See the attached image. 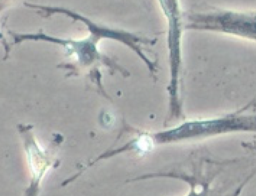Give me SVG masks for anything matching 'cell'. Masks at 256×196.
Instances as JSON below:
<instances>
[{
    "instance_id": "cell-5",
    "label": "cell",
    "mask_w": 256,
    "mask_h": 196,
    "mask_svg": "<svg viewBox=\"0 0 256 196\" xmlns=\"http://www.w3.org/2000/svg\"><path fill=\"white\" fill-rule=\"evenodd\" d=\"M19 135L22 139L23 148L29 168V185L25 189L24 196H39L42 181L46 174L59 165L55 153L44 148L36 138L31 124H18Z\"/></svg>"
},
{
    "instance_id": "cell-7",
    "label": "cell",
    "mask_w": 256,
    "mask_h": 196,
    "mask_svg": "<svg viewBox=\"0 0 256 196\" xmlns=\"http://www.w3.org/2000/svg\"><path fill=\"white\" fill-rule=\"evenodd\" d=\"M241 145L249 150H252L254 152H256V144L255 143H250V142H242Z\"/></svg>"
},
{
    "instance_id": "cell-2",
    "label": "cell",
    "mask_w": 256,
    "mask_h": 196,
    "mask_svg": "<svg viewBox=\"0 0 256 196\" xmlns=\"http://www.w3.org/2000/svg\"><path fill=\"white\" fill-rule=\"evenodd\" d=\"M256 105L254 98L243 107L222 115L182 121L174 126L156 131L134 130L136 135L123 145L110 148L86 164L89 169L98 162L128 152L143 154L160 145L199 141L232 133L256 134V113L248 110Z\"/></svg>"
},
{
    "instance_id": "cell-3",
    "label": "cell",
    "mask_w": 256,
    "mask_h": 196,
    "mask_svg": "<svg viewBox=\"0 0 256 196\" xmlns=\"http://www.w3.org/2000/svg\"><path fill=\"white\" fill-rule=\"evenodd\" d=\"M162 11L167 20V50L169 63V96L168 120L179 119L183 116L181 98V81L183 67L182 37L185 28L178 0H159Z\"/></svg>"
},
{
    "instance_id": "cell-1",
    "label": "cell",
    "mask_w": 256,
    "mask_h": 196,
    "mask_svg": "<svg viewBox=\"0 0 256 196\" xmlns=\"http://www.w3.org/2000/svg\"><path fill=\"white\" fill-rule=\"evenodd\" d=\"M27 6L43 12V16H49L51 14L61 13L65 14L70 18L77 21L83 22L89 30L88 36L84 38H61L48 35L43 32L38 33H14L9 32L12 37V44H19L25 41H43L48 43H53L60 45L64 48L65 55L71 58V61L66 63H61L58 65L59 68L66 69L68 75H78L79 73L88 72L90 75L95 74L98 88H100L107 98L109 96L105 93L102 87L101 80V66L120 72L122 75L128 76L129 73L123 67L118 65L116 61L109 56L101 53L98 49V43L102 39H111L121 42L133 50L137 56L145 63L150 74L155 76L158 72L157 62L152 60L145 52L143 48L144 45H153L156 43V39H151L143 36L133 34L124 30L110 28L105 25L94 22L93 20L66 8L52 7V6H42V5H32L27 4Z\"/></svg>"
},
{
    "instance_id": "cell-4",
    "label": "cell",
    "mask_w": 256,
    "mask_h": 196,
    "mask_svg": "<svg viewBox=\"0 0 256 196\" xmlns=\"http://www.w3.org/2000/svg\"><path fill=\"white\" fill-rule=\"evenodd\" d=\"M187 29L211 31L256 42V11L214 10L191 13Z\"/></svg>"
},
{
    "instance_id": "cell-6",
    "label": "cell",
    "mask_w": 256,
    "mask_h": 196,
    "mask_svg": "<svg viewBox=\"0 0 256 196\" xmlns=\"http://www.w3.org/2000/svg\"><path fill=\"white\" fill-rule=\"evenodd\" d=\"M160 177H166V178H176L181 179L190 184V190L187 193L186 196H207L208 194V183H200L196 181V177L194 176H188L187 174L183 173H175V172H155V173H147L143 174L134 178H131L127 180V182H135L140 180H147L152 178H160Z\"/></svg>"
}]
</instances>
